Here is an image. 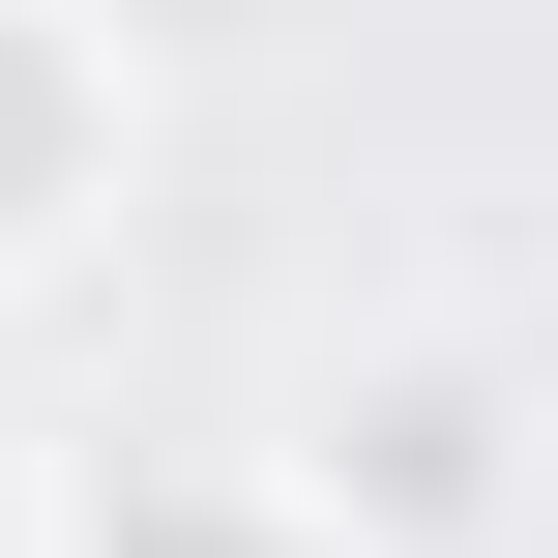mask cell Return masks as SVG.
<instances>
[{
  "label": "cell",
  "mask_w": 558,
  "mask_h": 558,
  "mask_svg": "<svg viewBox=\"0 0 558 558\" xmlns=\"http://www.w3.org/2000/svg\"><path fill=\"white\" fill-rule=\"evenodd\" d=\"M29 558H383V530H353L294 441H59Z\"/></svg>",
  "instance_id": "3"
},
{
  "label": "cell",
  "mask_w": 558,
  "mask_h": 558,
  "mask_svg": "<svg viewBox=\"0 0 558 558\" xmlns=\"http://www.w3.org/2000/svg\"><path fill=\"white\" fill-rule=\"evenodd\" d=\"M118 206H147V59H118V0H0V294H59Z\"/></svg>",
  "instance_id": "2"
},
{
  "label": "cell",
  "mask_w": 558,
  "mask_h": 558,
  "mask_svg": "<svg viewBox=\"0 0 558 558\" xmlns=\"http://www.w3.org/2000/svg\"><path fill=\"white\" fill-rule=\"evenodd\" d=\"M294 471H324L383 558H500L530 530V353H500V324H383V353H324Z\"/></svg>",
  "instance_id": "1"
}]
</instances>
